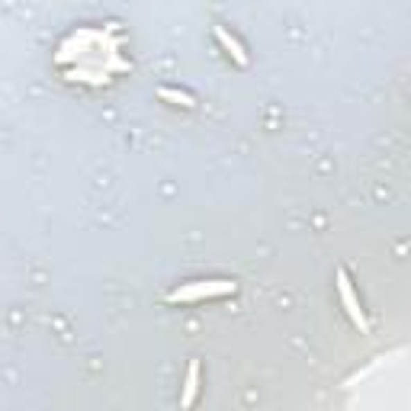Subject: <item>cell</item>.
Returning a JSON list of instances; mask_svg holds the SVG:
<instances>
[{"label": "cell", "mask_w": 411, "mask_h": 411, "mask_svg": "<svg viewBox=\"0 0 411 411\" xmlns=\"http://www.w3.org/2000/svg\"><path fill=\"white\" fill-rule=\"evenodd\" d=\"M238 283L235 280H200V283H186L167 292V302H202V299H216V296H235Z\"/></svg>", "instance_id": "obj_1"}, {"label": "cell", "mask_w": 411, "mask_h": 411, "mask_svg": "<svg viewBox=\"0 0 411 411\" xmlns=\"http://www.w3.org/2000/svg\"><path fill=\"white\" fill-rule=\"evenodd\" d=\"M334 280H338V292H341V302H344V308H347L353 328H357L360 334H369V322H367V315H363V308H360V299H357V292H353V283H350L347 270H338Z\"/></svg>", "instance_id": "obj_2"}, {"label": "cell", "mask_w": 411, "mask_h": 411, "mask_svg": "<svg viewBox=\"0 0 411 411\" xmlns=\"http://www.w3.org/2000/svg\"><path fill=\"white\" fill-rule=\"evenodd\" d=\"M212 33H216V39H219V45H222V49H225V52H228V58H231V62H235L238 68H247V62H251V58H247L245 45L238 42V39H235V35H231V33H228L225 26H216V29H212Z\"/></svg>", "instance_id": "obj_3"}, {"label": "cell", "mask_w": 411, "mask_h": 411, "mask_svg": "<svg viewBox=\"0 0 411 411\" xmlns=\"http://www.w3.org/2000/svg\"><path fill=\"white\" fill-rule=\"evenodd\" d=\"M200 395V360H190V369H186V379H184V395H180V405L184 408H193Z\"/></svg>", "instance_id": "obj_4"}, {"label": "cell", "mask_w": 411, "mask_h": 411, "mask_svg": "<svg viewBox=\"0 0 411 411\" xmlns=\"http://www.w3.org/2000/svg\"><path fill=\"white\" fill-rule=\"evenodd\" d=\"M158 94H161V100H167V103H174V106H184V110H193V106H196V100H193L190 94H184V90L161 87Z\"/></svg>", "instance_id": "obj_5"}]
</instances>
